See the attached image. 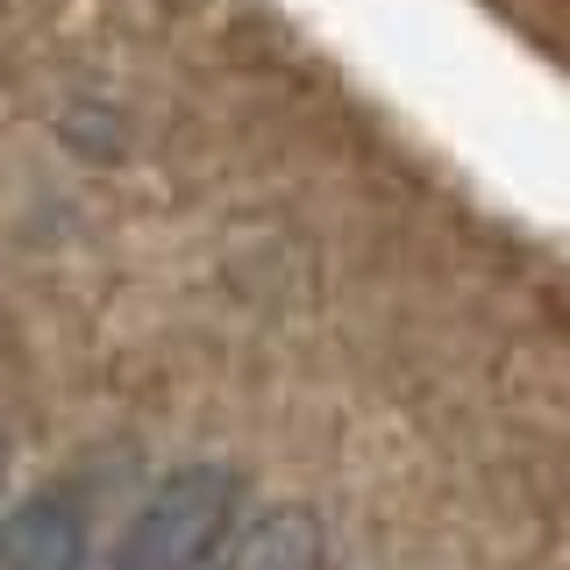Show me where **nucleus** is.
<instances>
[{"label": "nucleus", "mask_w": 570, "mask_h": 570, "mask_svg": "<svg viewBox=\"0 0 570 570\" xmlns=\"http://www.w3.org/2000/svg\"><path fill=\"white\" fill-rule=\"evenodd\" d=\"M228 471L214 463H193V471H171L165 485L136 507V521L121 528L115 563L107 570H200L214 557L228 528Z\"/></svg>", "instance_id": "obj_1"}, {"label": "nucleus", "mask_w": 570, "mask_h": 570, "mask_svg": "<svg viewBox=\"0 0 570 570\" xmlns=\"http://www.w3.org/2000/svg\"><path fill=\"white\" fill-rule=\"evenodd\" d=\"M94 534L71 492H36L0 513V570H86Z\"/></svg>", "instance_id": "obj_2"}, {"label": "nucleus", "mask_w": 570, "mask_h": 570, "mask_svg": "<svg viewBox=\"0 0 570 570\" xmlns=\"http://www.w3.org/2000/svg\"><path fill=\"white\" fill-rule=\"evenodd\" d=\"M314 563V534H307V521H257L243 534L236 549H228V563L222 570H307Z\"/></svg>", "instance_id": "obj_3"}]
</instances>
